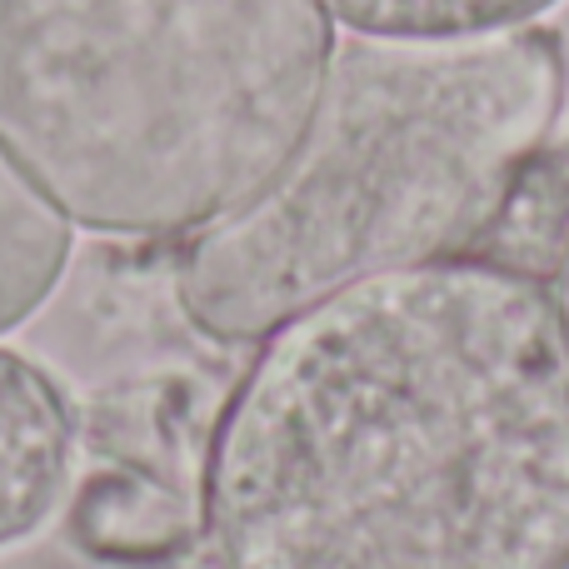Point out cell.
I'll return each mask as SVG.
<instances>
[{
	"label": "cell",
	"mask_w": 569,
	"mask_h": 569,
	"mask_svg": "<svg viewBox=\"0 0 569 569\" xmlns=\"http://www.w3.org/2000/svg\"><path fill=\"white\" fill-rule=\"evenodd\" d=\"M216 569H560L569 345L545 276L490 256L300 310L220 405Z\"/></svg>",
	"instance_id": "6da1fadb"
},
{
	"label": "cell",
	"mask_w": 569,
	"mask_h": 569,
	"mask_svg": "<svg viewBox=\"0 0 569 569\" xmlns=\"http://www.w3.org/2000/svg\"><path fill=\"white\" fill-rule=\"evenodd\" d=\"M220 405L190 370L116 380L76 410L66 530L110 569H160L206 545V480Z\"/></svg>",
	"instance_id": "277c9868"
},
{
	"label": "cell",
	"mask_w": 569,
	"mask_h": 569,
	"mask_svg": "<svg viewBox=\"0 0 569 569\" xmlns=\"http://www.w3.org/2000/svg\"><path fill=\"white\" fill-rule=\"evenodd\" d=\"M70 216L0 146V335L20 330L70 270Z\"/></svg>",
	"instance_id": "8992f818"
},
{
	"label": "cell",
	"mask_w": 569,
	"mask_h": 569,
	"mask_svg": "<svg viewBox=\"0 0 569 569\" xmlns=\"http://www.w3.org/2000/svg\"><path fill=\"white\" fill-rule=\"evenodd\" d=\"M325 0H0V146L76 226L190 240L300 146Z\"/></svg>",
	"instance_id": "3957f363"
},
{
	"label": "cell",
	"mask_w": 569,
	"mask_h": 569,
	"mask_svg": "<svg viewBox=\"0 0 569 569\" xmlns=\"http://www.w3.org/2000/svg\"><path fill=\"white\" fill-rule=\"evenodd\" d=\"M550 290H555V305H560V325H565V345H569V236H565L560 260H555V280H550Z\"/></svg>",
	"instance_id": "ba28073f"
},
{
	"label": "cell",
	"mask_w": 569,
	"mask_h": 569,
	"mask_svg": "<svg viewBox=\"0 0 569 569\" xmlns=\"http://www.w3.org/2000/svg\"><path fill=\"white\" fill-rule=\"evenodd\" d=\"M550 26L335 46L300 146L250 200L180 240L176 305L246 345L395 270L475 256L565 116Z\"/></svg>",
	"instance_id": "7a4b0ae2"
},
{
	"label": "cell",
	"mask_w": 569,
	"mask_h": 569,
	"mask_svg": "<svg viewBox=\"0 0 569 569\" xmlns=\"http://www.w3.org/2000/svg\"><path fill=\"white\" fill-rule=\"evenodd\" d=\"M560 569H569V560H565V565H560Z\"/></svg>",
	"instance_id": "9c48e42d"
},
{
	"label": "cell",
	"mask_w": 569,
	"mask_h": 569,
	"mask_svg": "<svg viewBox=\"0 0 569 569\" xmlns=\"http://www.w3.org/2000/svg\"><path fill=\"white\" fill-rule=\"evenodd\" d=\"M560 0H325L350 36L385 40H450L490 36V30L535 26Z\"/></svg>",
	"instance_id": "52a82bcc"
},
{
	"label": "cell",
	"mask_w": 569,
	"mask_h": 569,
	"mask_svg": "<svg viewBox=\"0 0 569 569\" xmlns=\"http://www.w3.org/2000/svg\"><path fill=\"white\" fill-rule=\"evenodd\" d=\"M76 405L36 360L0 350V550L30 540L66 505Z\"/></svg>",
	"instance_id": "5b68a950"
}]
</instances>
